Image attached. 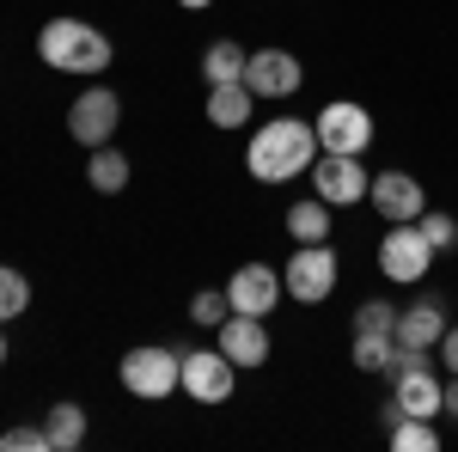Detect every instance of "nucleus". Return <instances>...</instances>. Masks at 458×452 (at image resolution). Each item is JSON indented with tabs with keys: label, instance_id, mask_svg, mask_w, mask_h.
Masks as SVG:
<instances>
[{
	"label": "nucleus",
	"instance_id": "obj_1",
	"mask_svg": "<svg viewBox=\"0 0 458 452\" xmlns=\"http://www.w3.org/2000/svg\"><path fill=\"white\" fill-rule=\"evenodd\" d=\"M312 159H318V129L300 116H269L245 147V166L257 183H287V177L312 172Z\"/></svg>",
	"mask_w": 458,
	"mask_h": 452
},
{
	"label": "nucleus",
	"instance_id": "obj_2",
	"mask_svg": "<svg viewBox=\"0 0 458 452\" xmlns=\"http://www.w3.org/2000/svg\"><path fill=\"white\" fill-rule=\"evenodd\" d=\"M37 55H43V68L92 80V73H105L110 62H116V43H110L92 19H49V25L37 31Z\"/></svg>",
	"mask_w": 458,
	"mask_h": 452
},
{
	"label": "nucleus",
	"instance_id": "obj_3",
	"mask_svg": "<svg viewBox=\"0 0 458 452\" xmlns=\"http://www.w3.org/2000/svg\"><path fill=\"white\" fill-rule=\"evenodd\" d=\"M440 391H446V380L428 367V348H403L397 354V373H391V404L386 416H440Z\"/></svg>",
	"mask_w": 458,
	"mask_h": 452
},
{
	"label": "nucleus",
	"instance_id": "obj_4",
	"mask_svg": "<svg viewBox=\"0 0 458 452\" xmlns=\"http://www.w3.org/2000/svg\"><path fill=\"white\" fill-rule=\"evenodd\" d=\"M116 380L141 404H165L177 391V380H183V354H172V348H159V343H141L116 361Z\"/></svg>",
	"mask_w": 458,
	"mask_h": 452
},
{
	"label": "nucleus",
	"instance_id": "obj_5",
	"mask_svg": "<svg viewBox=\"0 0 458 452\" xmlns=\"http://www.w3.org/2000/svg\"><path fill=\"white\" fill-rule=\"evenodd\" d=\"M312 129H318V153H354V159H367V147H373V110L354 105V98H330L312 116Z\"/></svg>",
	"mask_w": 458,
	"mask_h": 452
},
{
	"label": "nucleus",
	"instance_id": "obj_6",
	"mask_svg": "<svg viewBox=\"0 0 458 452\" xmlns=\"http://www.w3.org/2000/svg\"><path fill=\"white\" fill-rule=\"evenodd\" d=\"M282 287L300 306H324V300L336 294V251H330V239L300 244V251L287 257V269H282Z\"/></svg>",
	"mask_w": 458,
	"mask_h": 452
},
{
	"label": "nucleus",
	"instance_id": "obj_7",
	"mask_svg": "<svg viewBox=\"0 0 458 452\" xmlns=\"http://www.w3.org/2000/svg\"><path fill=\"white\" fill-rule=\"evenodd\" d=\"M116 129H123V98H116V86H86L68 105V135L80 141V147H110Z\"/></svg>",
	"mask_w": 458,
	"mask_h": 452
},
{
	"label": "nucleus",
	"instance_id": "obj_8",
	"mask_svg": "<svg viewBox=\"0 0 458 452\" xmlns=\"http://www.w3.org/2000/svg\"><path fill=\"white\" fill-rule=\"evenodd\" d=\"M379 269H386V281H422L428 269H434V244L422 239V226L416 220H397V226H386V239H379Z\"/></svg>",
	"mask_w": 458,
	"mask_h": 452
},
{
	"label": "nucleus",
	"instance_id": "obj_9",
	"mask_svg": "<svg viewBox=\"0 0 458 452\" xmlns=\"http://www.w3.org/2000/svg\"><path fill=\"white\" fill-rule=\"evenodd\" d=\"M367 166L354 159V153H318L312 159V196H324L330 209H354L360 196H367Z\"/></svg>",
	"mask_w": 458,
	"mask_h": 452
},
{
	"label": "nucleus",
	"instance_id": "obj_10",
	"mask_svg": "<svg viewBox=\"0 0 458 452\" xmlns=\"http://www.w3.org/2000/svg\"><path fill=\"white\" fill-rule=\"evenodd\" d=\"M233 385H239V367H233L220 348H196V354H183V380H177V391H190L196 404H226Z\"/></svg>",
	"mask_w": 458,
	"mask_h": 452
},
{
	"label": "nucleus",
	"instance_id": "obj_11",
	"mask_svg": "<svg viewBox=\"0 0 458 452\" xmlns=\"http://www.w3.org/2000/svg\"><path fill=\"white\" fill-rule=\"evenodd\" d=\"M245 86L257 92V98H293V92L306 86V68H300L293 49H250Z\"/></svg>",
	"mask_w": 458,
	"mask_h": 452
},
{
	"label": "nucleus",
	"instance_id": "obj_12",
	"mask_svg": "<svg viewBox=\"0 0 458 452\" xmlns=\"http://www.w3.org/2000/svg\"><path fill=\"white\" fill-rule=\"evenodd\" d=\"M214 348H220L233 367H263V361H269V318L226 312L214 324Z\"/></svg>",
	"mask_w": 458,
	"mask_h": 452
},
{
	"label": "nucleus",
	"instance_id": "obj_13",
	"mask_svg": "<svg viewBox=\"0 0 458 452\" xmlns=\"http://www.w3.org/2000/svg\"><path fill=\"white\" fill-rule=\"evenodd\" d=\"M367 202H373V214H379L386 226H397V220H422L428 190L410 172H379L373 183H367Z\"/></svg>",
	"mask_w": 458,
	"mask_h": 452
},
{
	"label": "nucleus",
	"instance_id": "obj_14",
	"mask_svg": "<svg viewBox=\"0 0 458 452\" xmlns=\"http://www.w3.org/2000/svg\"><path fill=\"white\" fill-rule=\"evenodd\" d=\"M282 294H287V287H282V276H276L269 263H239V269H233V281H226L233 312H250V318H269Z\"/></svg>",
	"mask_w": 458,
	"mask_h": 452
},
{
	"label": "nucleus",
	"instance_id": "obj_15",
	"mask_svg": "<svg viewBox=\"0 0 458 452\" xmlns=\"http://www.w3.org/2000/svg\"><path fill=\"white\" fill-rule=\"evenodd\" d=\"M446 337V306L440 300H416L410 312H397V343L403 348H440Z\"/></svg>",
	"mask_w": 458,
	"mask_h": 452
},
{
	"label": "nucleus",
	"instance_id": "obj_16",
	"mask_svg": "<svg viewBox=\"0 0 458 452\" xmlns=\"http://www.w3.org/2000/svg\"><path fill=\"white\" fill-rule=\"evenodd\" d=\"M250 110H257V92H250L245 80L208 86V123H214V129H245Z\"/></svg>",
	"mask_w": 458,
	"mask_h": 452
},
{
	"label": "nucleus",
	"instance_id": "obj_17",
	"mask_svg": "<svg viewBox=\"0 0 458 452\" xmlns=\"http://www.w3.org/2000/svg\"><path fill=\"white\" fill-rule=\"evenodd\" d=\"M245 62H250V49H245V43H233V37H214L208 49H202V80H208V86L245 80Z\"/></svg>",
	"mask_w": 458,
	"mask_h": 452
},
{
	"label": "nucleus",
	"instance_id": "obj_18",
	"mask_svg": "<svg viewBox=\"0 0 458 452\" xmlns=\"http://www.w3.org/2000/svg\"><path fill=\"white\" fill-rule=\"evenodd\" d=\"M86 183H92L98 196L129 190V153H123V147H92V159H86Z\"/></svg>",
	"mask_w": 458,
	"mask_h": 452
},
{
	"label": "nucleus",
	"instance_id": "obj_19",
	"mask_svg": "<svg viewBox=\"0 0 458 452\" xmlns=\"http://www.w3.org/2000/svg\"><path fill=\"white\" fill-rule=\"evenodd\" d=\"M287 233H293V244H324L330 239V202H324V196L293 202V209H287Z\"/></svg>",
	"mask_w": 458,
	"mask_h": 452
},
{
	"label": "nucleus",
	"instance_id": "obj_20",
	"mask_svg": "<svg viewBox=\"0 0 458 452\" xmlns=\"http://www.w3.org/2000/svg\"><path fill=\"white\" fill-rule=\"evenodd\" d=\"M43 428H49V452H73V447H86V410H80V404H55Z\"/></svg>",
	"mask_w": 458,
	"mask_h": 452
},
{
	"label": "nucleus",
	"instance_id": "obj_21",
	"mask_svg": "<svg viewBox=\"0 0 458 452\" xmlns=\"http://www.w3.org/2000/svg\"><path fill=\"white\" fill-rule=\"evenodd\" d=\"M397 354H403L397 337H354V367L360 373H397Z\"/></svg>",
	"mask_w": 458,
	"mask_h": 452
},
{
	"label": "nucleus",
	"instance_id": "obj_22",
	"mask_svg": "<svg viewBox=\"0 0 458 452\" xmlns=\"http://www.w3.org/2000/svg\"><path fill=\"white\" fill-rule=\"evenodd\" d=\"M391 447L397 452H440V428L428 416H397L391 422Z\"/></svg>",
	"mask_w": 458,
	"mask_h": 452
},
{
	"label": "nucleus",
	"instance_id": "obj_23",
	"mask_svg": "<svg viewBox=\"0 0 458 452\" xmlns=\"http://www.w3.org/2000/svg\"><path fill=\"white\" fill-rule=\"evenodd\" d=\"M25 306H31V281L19 276L13 263H0V324L25 318Z\"/></svg>",
	"mask_w": 458,
	"mask_h": 452
},
{
	"label": "nucleus",
	"instance_id": "obj_24",
	"mask_svg": "<svg viewBox=\"0 0 458 452\" xmlns=\"http://www.w3.org/2000/svg\"><path fill=\"white\" fill-rule=\"evenodd\" d=\"M354 337H397V306H391V300L354 306Z\"/></svg>",
	"mask_w": 458,
	"mask_h": 452
},
{
	"label": "nucleus",
	"instance_id": "obj_25",
	"mask_svg": "<svg viewBox=\"0 0 458 452\" xmlns=\"http://www.w3.org/2000/svg\"><path fill=\"white\" fill-rule=\"evenodd\" d=\"M233 312V300H226V287H202V294H196V300H190V318H196V324H220V318Z\"/></svg>",
	"mask_w": 458,
	"mask_h": 452
},
{
	"label": "nucleus",
	"instance_id": "obj_26",
	"mask_svg": "<svg viewBox=\"0 0 458 452\" xmlns=\"http://www.w3.org/2000/svg\"><path fill=\"white\" fill-rule=\"evenodd\" d=\"M416 226H422V239L434 244V251H453V244H458V220H453V214L422 209V220H416Z\"/></svg>",
	"mask_w": 458,
	"mask_h": 452
},
{
	"label": "nucleus",
	"instance_id": "obj_27",
	"mask_svg": "<svg viewBox=\"0 0 458 452\" xmlns=\"http://www.w3.org/2000/svg\"><path fill=\"white\" fill-rule=\"evenodd\" d=\"M0 447L6 452H49V428H25V422H19V428L0 434Z\"/></svg>",
	"mask_w": 458,
	"mask_h": 452
},
{
	"label": "nucleus",
	"instance_id": "obj_28",
	"mask_svg": "<svg viewBox=\"0 0 458 452\" xmlns=\"http://www.w3.org/2000/svg\"><path fill=\"white\" fill-rule=\"evenodd\" d=\"M440 361H446V373H458V324H446V337H440Z\"/></svg>",
	"mask_w": 458,
	"mask_h": 452
},
{
	"label": "nucleus",
	"instance_id": "obj_29",
	"mask_svg": "<svg viewBox=\"0 0 458 452\" xmlns=\"http://www.w3.org/2000/svg\"><path fill=\"white\" fill-rule=\"evenodd\" d=\"M440 416H446V422H458V373L446 380V391H440Z\"/></svg>",
	"mask_w": 458,
	"mask_h": 452
},
{
	"label": "nucleus",
	"instance_id": "obj_30",
	"mask_svg": "<svg viewBox=\"0 0 458 452\" xmlns=\"http://www.w3.org/2000/svg\"><path fill=\"white\" fill-rule=\"evenodd\" d=\"M177 6H183V13H202V6H214V0H177Z\"/></svg>",
	"mask_w": 458,
	"mask_h": 452
},
{
	"label": "nucleus",
	"instance_id": "obj_31",
	"mask_svg": "<svg viewBox=\"0 0 458 452\" xmlns=\"http://www.w3.org/2000/svg\"><path fill=\"white\" fill-rule=\"evenodd\" d=\"M0 367H6V324H0Z\"/></svg>",
	"mask_w": 458,
	"mask_h": 452
}]
</instances>
